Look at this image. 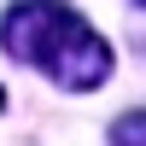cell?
Returning <instances> with one entry per match:
<instances>
[{
	"mask_svg": "<svg viewBox=\"0 0 146 146\" xmlns=\"http://www.w3.org/2000/svg\"><path fill=\"white\" fill-rule=\"evenodd\" d=\"M0 105H6V94H0Z\"/></svg>",
	"mask_w": 146,
	"mask_h": 146,
	"instance_id": "obj_3",
	"label": "cell"
},
{
	"mask_svg": "<svg viewBox=\"0 0 146 146\" xmlns=\"http://www.w3.org/2000/svg\"><path fill=\"white\" fill-rule=\"evenodd\" d=\"M0 47L18 64H35L70 94H88L111 76V47L100 29H88L82 12L64 0H18L0 18Z\"/></svg>",
	"mask_w": 146,
	"mask_h": 146,
	"instance_id": "obj_1",
	"label": "cell"
},
{
	"mask_svg": "<svg viewBox=\"0 0 146 146\" xmlns=\"http://www.w3.org/2000/svg\"><path fill=\"white\" fill-rule=\"evenodd\" d=\"M140 6H146V0H140Z\"/></svg>",
	"mask_w": 146,
	"mask_h": 146,
	"instance_id": "obj_4",
	"label": "cell"
},
{
	"mask_svg": "<svg viewBox=\"0 0 146 146\" xmlns=\"http://www.w3.org/2000/svg\"><path fill=\"white\" fill-rule=\"evenodd\" d=\"M111 146H146V111H129L111 123Z\"/></svg>",
	"mask_w": 146,
	"mask_h": 146,
	"instance_id": "obj_2",
	"label": "cell"
}]
</instances>
